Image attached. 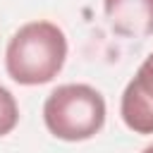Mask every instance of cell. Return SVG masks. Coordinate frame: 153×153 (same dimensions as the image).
Masks as SVG:
<instances>
[{
	"mask_svg": "<svg viewBox=\"0 0 153 153\" xmlns=\"http://www.w3.org/2000/svg\"><path fill=\"white\" fill-rule=\"evenodd\" d=\"M43 122L55 139L86 141L105 124V98L88 84H62L45 98Z\"/></svg>",
	"mask_w": 153,
	"mask_h": 153,
	"instance_id": "2",
	"label": "cell"
},
{
	"mask_svg": "<svg viewBox=\"0 0 153 153\" xmlns=\"http://www.w3.org/2000/svg\"><path fill=\"white\" fill-rule=\"evenodd\" d=\"M19 122V105L14 100V96L0 86V136H7Z\"/></svg>",
	"mask_w": 153,
	"mask_h": 153,
	"instance_id": "5",
	"label": "cell"
},
{
	"mask_svg": "<svg viewBox=\"0 0 153 153\" xmlns=\"http://www.w3.org/2000/svg\"><path fill=\"white\" fill-rule=\"evenodd\" d=\"M122 122L134 134H153V53L139 65L120 100Z\"/></svg>",
	"mask_w": 153,
	"mask_h": 153,
	"instance_id": "3",
	"label": "cell"
},
{
	"mask_svg": "<svg viewBox=\"0 0 153 153\" xmlns=\"http://www.w3.org/2000/svg\"><path fill=\"white\" fill-rule=\"evenodd\" d=\"M108 24L124 38L153 36V0H103Z\"/></svg>",
	"mask_w": 153,
	"mask_h": 153,
	"instance_id": "4",
	"label": "cell"
},
{
	"mask_svg": "<svg viewBox=\"0 0 153 153\" xmlns=\"http://www.w3.org/2000/svg\"><path fill=\"white\" fill-rule=\"evenodd\" d=\"M67 60L65 31L45 19L19 26L5 50V69L22 86H41L57 76Z\"/></svg>",
	"mask_w": 153,
	"mask_h": 153,
	"instance_id": "1",
	"label": "cell"
},
{
	"mask_svg": "<svg viewBox=\"0 0 153 153\" xmlns=\"http://www.w3.org/2000/svg\"><path fill=\"white\" fill-rule=\"evenodd\" d=\"M141 153H153V143H151V146H146V148H143Z\"/></svg>",
	"mask_w": 153,
	"mask_h": 153,
	"instance_id": "6",
	"label": "cell"
}]
</instances>
